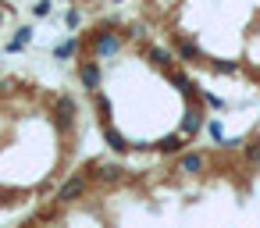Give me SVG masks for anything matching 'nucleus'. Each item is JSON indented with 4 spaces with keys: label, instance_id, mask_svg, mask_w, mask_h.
<instances>
[{
    "label": "nucleus",
    "instance_id": "nucleus-1",
    "mask_svg": "<svg viewBox=\"0 0 260 228\" xmlns=\"http://www.w3.org/2000/svg\"><path fill=\"white\" fill-rule=\"evenodd\" d=\"M54 128H57V136H75V128H79V104H75V96H68V93L54 96Z\"/></svg>",
    "mask_w": 260,
    "mask_h": 228
},
{
    "label": "nucleus",
    "instance_id": "nucleus-2",
    "mask_svg": "<svg viewBox=\"0 0 260 228\" xmlns=\"http://www.w3.org/2000/svg\"><path fill=\"white\" fill-rule=\"evenodd\" d=\"M89 185H93V178H89L86 171H79V175H72L68 182H61V185H57V196H54V203H57V207H72V203L86 200Z\"/></svg>",
    "mask_w": 260,
    "mask_h": 228
},
{
    "label": "nucleus",
    "instance_id": "nucleus-3",
    "mask_svg": "<svg viewBox=\"0 0 260 228\" xmlns=\"http://www.w3.org/2000/svg\"><path fill=\"white\" fill-rule=\"evenodd\" d=\"M93 182H104V185H118L125 182V168L121 164H111V160H89V168H82Z\"/></svg>",
    "mask_w": 260,
    "mask_h": 228
},
{
    "label": "nucleus",
    "instance_id": "nucleus-4",
    "mask_svg": "<svg viewBox=\"0 0 260 228\" xmlns=\"http://www.w3.org/2000/svg\"><path fill=\"white\" fill-rule=\"evenodd\" d=\"M79 82L86 86V93H96V89L104 86V68H100V61L82 57V61H79Z\"/></svg>",
    "mask_w": 260,
    "mask_h": 228
},
{
    "label": "nucleus",
    "instance_id": "nucleus-5",
    "mask_svg": "<svg viewBox=\"0 0 260 228\" xmlns=\"http://www.w3.org/2000/svg\"><path fill=\"white\" fill-rule=\"evenodd\" d=\"M203 128H207V111H203V104H192V107L182 114V125H178V132H182V136H189V139H196Z\"/></svg>",
    "mask_w": 260,
    "mask_h": 228
},
{
    "label": "nucleus",
    "instance_id": "nucleus-6",
    "mask_svg": "<svg viewBox=\"0 0 260 228\" xmlns=\"http://www.w3.org/2000/svg\"><path fill=\"white\" fill-rule=\"evenodd\" d=\"M143 54H146V61L153 64V68H160L164 75H171L178 64H175V50H164V47H153V43H146L143 47Z\"/></svg>",
    "mask_w": 260,
    "mask_h": 228
},
{
    "label": "nucleus",
    "instance_id": "nucleus-7",
    "mask_svg": "<svg viewBox=\"0 0 260 228\" xmlns=\"http://www.w3.org/2000/svg\"><path fill=\"white\" fill-rule=\"evenodd\" d=\"M203 168H207V153H200V150H185L175 160V171L178 175H200Z\"/></svg>",
    "mask_w": 260,
    "mask_h": 228
},
{
    "label": "nucleus",
    "instance_id": "nucleus-8",
    "mask_svg": "<svg viewBox=\"0 0 260 228\" xmlns=\"http://www.w3.org/2000/svg\"><path fill=\"white\" fill-rule=\"evenodd\" d=\"M171 50H175L182 61H189V64H196V61H207V54H203V50H200L192 40H185V36H178V32L171 36Z\"/></svg>",
    "mask_w": 260,
    "mask_h": 228
},
{
    "label": "nucleus",
    "instance_id": "nucleus-9",
    "mask_svg": "<svg viewBox=\"0 0 260 228\" xmlns=\"http://www.w3.org/2000/svg\"><path fill=\"white\" fill-rule=\"evenodd\" d=\"M192 139L189 136H182V132H171V136H164L160 143H153V150L160 153V157H178V153H185V146H189Z\"/></svg>",
    "mask_w": 260,
    "mask_h": 228
},
{
    "label": "nucleus",
    "instance_id": "nucleus-10",
    "mask_svg": "<svg viewBox=\"0 0 260 228\" xmlns=\"http://www.w3.org/2000/svg\"><path fill=\"white\" fill-rule=\"evenodd\" d=\"M79 50H82V40H79V36H68V40L54 43V57H57V61H72Z\"/></svg>",
    "mask_w": 260,
    "mask_h": 228
},
{
    "label": "nucleus",
    "instance_id": "nucleus-11",
    "mask_svg": "<svg viewBox=\"0 0 260 228\" xmlns=\"http://www.w3.org/2000/svg\"><path fill=\"white\" fill-rule=\"evenodd\" d=\"M104 139H107V146H111L114 153H128V150H132V146H128V139H125L118 128H111L107 121H104Z\"/></svg>",
    "mask_w": 260,
    "mask_h": 228
},
{
    "label": "nucleus",
    "instance_id": "nucleus-12",
    "mask_svg": "<svg viewBox=\"0 0 260 228\" xmlns=\"http://www.w3.org/2000/svg\"><path fill=\"white\" fill-rule=\"evenodd\" d=\"M29 43H32V25H22V29L15 32V40H11V43H8L4 50H8V54H22V50H25Z\"/></svg>",
    "mask_w": 260,
    "mask_h": 228
},
{
    "label": "nucleus",
    "instance_id": "nucleus-13",
    "mask_svg": "<svg viewBox=\"0 0 260 228\" xmlns=\"http://www.w3.org/2000/svg\"><path fill=\"white\" fill-rule=\"evenodd\" d=\"M207 132H210V139H214L217 146H224V143H228V136H224V125H221L217 118H214V121H207Z\"/></svg>",
    "mask_w": 260,
    "mask_h": 228
},
{
    "label": "nucleus",
    "instance_id": "nucleus-14",
    "mask_svg": "<svg viewBox=\"0 0 260 228\" xmlns=\"http://www.w3.org/2000/svg\"><path fill=\"white\" fill-rule=\"evenodd\" d=\"M207 64H210L214 72H221V75H235V72H239L235 61H210V57H207Z\"/></svg>",
    "mask_w": 260,
    "mask_h": 228
},
{
    "label": "nucleus",
    "instance_id": "nucleus-15",
    "mask_svg": "<svg viewBox=\"0 0 260 228\" xmlns=\"http://www.w3.org/2000/svg\"><path fill=\"white\" fill-rule=\"evenodd\" d=\"M50 8H54V0H36V4H32V15H36V18H47Z\"/></svg>",
    "mask_w": 260,
    "mask_h": 228
},
{
    "label": "nucleus",
    "instance_id": "nucleus-16",
    "mask_svg": "<svg viewBox=\"0 0 260 228\" xmlns=\"http://www.w3.org/2000/svg\"><path fill=\"white\" fill-rule=\"evenodd\" d=\"M64 25H68V29H79V25H82V11H79V8H72V11L64 15Z\"/></svg>",
    "mask_w": 260,
    "mask_h": 228
},
{
    "label": "nucleus",
    "instance_id": "nucleus-17",
    "mask_svg": "<svg viewBox=\"0 0 260 228\" xmlns=\"http://www.w3.org/2000/svg\"><path fill=\"white\" fill-rule=\"evenodd\" d=\"M203 104H207V107H214V111H224V107H228L221 96H214V93H207V89H203Z\"/></svg>",
    "mask_w": 260,
    "mask_h": 228
},
{
    "label": "nucleus",
    "instance_id": "nucleus-18",
    "mask_svg": "<svg viewBox=\"0 0 260 228\" xmlns=\"http://www.w3.org/2000/svg\"><path fill=\"white\" fill-rule=\"evenodd\" d=\"M249 160H260V139H253V143H246V150H242Z\"/></svg>",
    "mask_w": 260,
    "mask_h": 228
},
{
    "label": "nucleus",
    "instance_id": "nucleus-19",
    "mask_svg": "<svg viewBox=\"0 0 260 228\" xmlns=\"http://www.w3.org/2000/svg\"><path fill=\"white\" fill-rule=\"evenodd\" d=\"M114 4H121V0H114Z\"/></svg>",
    "mask_w": 260,
    "mask_h": 228
}]
</instances>
